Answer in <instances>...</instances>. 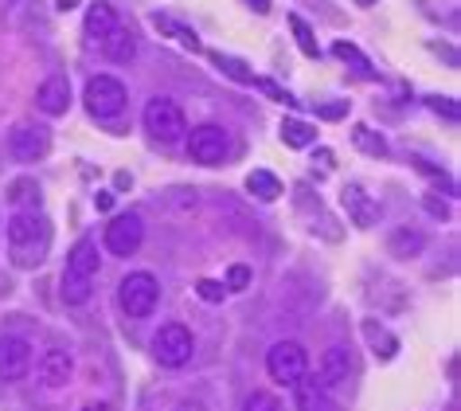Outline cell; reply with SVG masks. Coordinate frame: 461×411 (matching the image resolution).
I'll return each instance as SVG.
<instances>
[{"mask_svg": "<svg viewBox=\"0 0 461 411\" xmlns=\"http://www.w3.org/2000/svg\"><path fill=\"white\" fill-rule=\"evenodd\" d=\"M5 239H8V255H13L16 267H40L43 255L51 247V224L43 212H16L5 227Z\"/></svg>", "mask_w": 461, "mask_h": 411, "instance_id": "6da1fadb", "label": "cell"}, {"mask_svg": "<svg viewBox=\"0 0 461 411\" xmlns=\"http://www.w3.org/2000/svg\"><path fill=\"white\" fill-rule=\"evenodd\" d=\"M145 130L160 145H176L188 133V118H184V110L176 102L160 95V98H149V106H145Z\"/></svg>", "mask_w": 461, "mask_h": 411, "instance_id": "7a4b0ae2", "label": "cell"}, {"mask_svg": "<svg viewBox=\"0 0 461 411\" xmlns=\"http://www.w3.org/2000/svg\"><path fill=\"white\" fill-rule=\"evenodd\" d=\"M267 372H270V380L282 384V388L302 384L305 372H309L305 349L297 345V341H278V345H270V352H267Z\"/></svg>", "mask_w": 461, "mask_h": 411, "instance_id": "3957f363", "label": "cell"}, {"mask_svg": "<svg viewBox=\"0 0 461 411\" xmlns=\"http://www.w3.org/2000/svg\"><path fill=\"white\" fill-rule=\"evenodd\" d=\"M118 302H122V310L130 314V317H149V314L157 310V302H160V287H157V279H153L149 270L125 274L122 287H118Z\"/></svg>", "mask_w": 461, "mask_h": 411, "instance_id": "277c9868", "label": "cell"}, {"mask_svg": "<svg viewBox=\"0 0 461 411\" xmlns=\"http://www.w3.org/2000/svg\"><path fill=\"white\" fill-rule=\"evenodd\" d=\"M83 102L86 110L95 114V118H113V114L125 110V102H130V90H125L122 78L113 75H95L83 90Z\"/></svg>", "mask_w": 461, "mask_h": 411, "instance_id": "5b68a950", "label": "cell"}, {"mask_svg": "<svg viewBox=\"0 0 461 411\" xmlns=\"http://www.w3.org/2000/svg\"><path fill=\"white\" fill-rule=\"evenodd\" d=\"M153 352H157V361L165 364V369H184V364L192 361V352H195L192 329L180 325V322L160 325L157 329V341H153Z\"/></svg>", "mask_w": 461, "mask_h": 411, "instance_id": "8992f818", "label": "cell"}, {"mask_svg": "<svg viewBox=\"0 0 461 411\" xmlns=\"http://www.w3.org/2000/svg\"><path fill=\"white\" fill-rule=\"evenodd\" d=\"M48 150H51V130L40 122H20V125H13V133H8V153L24 165L43 161Z\"/></svg>", "mask_w": 461, "mask_h": 411, "instance_id": "52a82bcc", "label": "cell"}, {"mask_svg": "<svg viewBox=\"0 0 461 411\" xmlns=\"http://www.w3.org/2000/svg\"><path fill=\"white\" fill-rule=\"evenodd\" d=\"M102 239H106V251H110V255H118V259L137 255V251H141V243H145V224H141V215H133V212L113 215Z\"/></svg>", "mask_w": 461, "mask_h": 411, "instance_id": "ba28073f", "label": "cell"}, {"mask_svg": "<svg viewBox=\"0 0 461 411\" xmlns=\"http://www.w3.org/2000/svg\"><path fill=\"white\" fill-rule=\"evenodd\" d=\"M188 137V153H192V161H200V165H219L227 157V133L219 130V125H195L192 133H184Z\"/></svg>", "mask_w": 461, "mask_h": 411, "instance_id": "9c48e42d", "label": "cell"}, {"mask_svg": "<svg viewBox=\"0 0 461 411\" xmlns=\"http://www.w3.org/2000/svg\"><path fill=\"white\" fill-rule=\"evenodd\" d=\"M32 345L24 337H0V380H24L32 372Z\"/></svg>", "mask_w": 461, "mask_h": 411, "instance_id": "30bf717a", "label": "cell"}, {"mask_svg": "<svg viewBox=\"0 0 461 411\" xmlns=\"http://www.w3.org/2000/svg\"><path fill=\"white\" fill-rule=\"evenodd\" d=\"M340 200H344V208H348V220H352L356 227H372V224H379V204L367 196L360 185H348V188L340 192Z\"/></svg>", "mask_w": 461, "mask_h": 411, "instance_id": "8fae6325", "label": "cell"}, {"mask_svg": "<svg viewBox=\"0 0 461 411\" xmlns=\"http://www.w3.org/2000/svg\"><path fill=\"white\" fill-rule=\"evenodd\" d=\"M36 106L43 114H67L71 110V87H67V78H59V75L43 78L40 90H36Z\"/></svg>", "mask_w": 461, "mask_h": 411, "instance_id": "7c38bea8", "label": "cell"}, {"mask_svg": "<svg viewBox=\"0 0 461 411\" xmlns=\"http://www.w3.org/2000/svg\"><path fill=\"white\" fill-rule=\"evenodd\" d=\"M71 372H75V361H71V352H63V349H51L48 357L40 361V384L43 388H67V380H71Z\"/></svg>", "mask_w": 461, "mask_h": 411, "instance_id": "4fadbf2b", "label": "cell"}, {"mask_svg": "<svg viewBox=\"0 0 461 411\" xmlns=\"http://www.w3.org/2000/svg\"><path fill=\"white\" fill-rule=\"evenodd\" d=\"M67 270L83 274V279H95V274L102 270V255H98L95 239H78V243L71 247V255H67Z\"/></svg>", "mask_w": 461, "mask_h": 411, "instance_id": "5bb4252c", "label": "cell"}, {"mask_svg": "<svg viewBox=\"0 0 461 411\" xmlns=\"http://www.w3.org/2000/svg\"><path fill=\"white\" fill-rule=\"evenodd\" d=\"M113 28H118V13H113V5H106V0H95V5L86 8V40L102 43Z\"/></svg>", "mask_w": 461, "mask_h": 411, "instance_id": "9a60e30c", "label": "cell"}, {"mask_svg": "<svg viewBox=\"0 0 461 411\" xmlns=\"http://www.w3.org/2000/svg\"><path fill=\"white\" fill-rule=\"evenodd\" d=\"M348 372H352V352L344 345H332L325 357H321V380H325L329 388L344 384V380H348Z\"/></svg>", "mask_w": 461, "mask_h": 411, "instance_id": "2e32d148", "label": "cell"}, {"mask_svg": "<svg viewBox=\"0 0 461 411\" xmlns=\"http://www.w3.org/2000/svg\"><path fill=\"white\" fill-rule=\"evenodd\" d=\"M102 55H106L110 63H130L133 55H137V36H133L130 28H122V24H118L106 40H102Z\"/></svg>", "mask_w": 461, "mask_h": 411, "instance_id": "e0dca14e", "label": "cell"}, {"mask_svg": "<svg viewBox=\"0 0 461 411\" xmlns=\"http://www.w3.org/2000/svg\"><path fill=\"white\" fill-rule=\"evenodd\" d=\"M422 247H426V235L414 232V227H395V232H391V239H387V251H391L395 259H414Z\"/></svg>", "mask_w": 461, "mask_h": 411, "instance_id": "ac0fdd59", "label": "cell"}, {"mask_svg": "<svg viewBox=\"0 0 461 411\" xmlns=\"http://www.w3.org/2000/svg\"><path fill=\"white\" fill-rule=\"evenodd\" d=\"M59 294H63L67 306H86L90 298H95V279H83V274H71V270H67Z\"/></svg>", "mask_w": 461, "mask_h": 411, "instance_id": "d6986e66", "label": "cell"}, {"mask_svg": "<svg viewBox=\"0 0 461 411\" xmlns=\"http://www.w3.org/2000/svg\"><path fill=\"white\" fill-rule=\"evenodd\" d=\"M247 188H250V196H258V200H278L282 196V180L270 173V169H255V173L247 177Z\"/></svg>", "mask_w": 461, "mask_h": 411, "instance_id": "ffe728a7", "label": "cell"}, {"mask_svg": "<svg viewBox=\"0 0 461 411\" xmlns=\"http://www.w3.org/2000/svg\"><path fill=\"white\" fill-rule=\"evenodd\" d=\"M282 142L290 145V150H309V145L317 142V130L305 125V122H297V118H285L282 122Z\"/></svg>", "mask_w": 461, "mask_h": 411, "instance_id": "44dd1931", "label": "cell"}, {"mask_svg": "<svg viewBox=\"0 0 461 411\" xmlns=\"http://www.w3.org/2000/svg\"><path fill=\"white\" fill-rule=\"evenodd\" d=\"M297 411H332L329 407V396L321 392L317 384H297Z\"/></svg>", "mask_w": 461, "mask_h": 411, "instance_id": "7402d4cb", "label": "cell"}, {"mask_svg": "<svg viewBox=\"0 0 461 411\" xmlns=\"http://www.w3.org/2000/svg\"><path fill=\"white\" fill-rule=\"evenodd\" d=\"M8 204H13V208H36L40 204V185L36 180H16V185L8 188Z\"/></svg>", "mask_w": 461, "mask_h": 411, "instance_id": "603a6c76", "label": "cell"}, {"mask_svg": "<svg viewBox=\"0 0 461 411\" xmlns=\"http://www.w3.org/2000/svg\"><path fill=\"white\" fill-rule=\"evenodd\" d=\"M212 59H215L219 71L230 75V78H235V83H243V87L255 83V71H250V67H247L243 59H230V55H212Z\"/></svg>", "mask_w": 461, "mask_h": 411, "instance_id": "cb8c5ba5", "label": "cell"}, {"mask_svg": "<svg viewBox=\"0 0 461 411\" xmlns=\"http://www.w3.org/2000/svg\"><path fill=\"white\" fill-rule=\"evenodd\" d=\"M332 55H337V59H344V63H352V67H360L364 75H372V67H367V59L360 55V48H352V43L337 40V43H332Z\"/></svg>", "mask_w": 461, "mask_h": 411, "instance_id": "d4e9b609", "label": "cell"}, {"mask_svg": "<svg viewBox=\"0 0 461 411\" xmlns=\"http://www.w3.org/2000/svg\"><path fill=\"white\" fill-rule=\"evenodd\" d=\"M367 341H372V349L379 352V357H395V349H399L384 329H375V322H367Z\"/></svg>", "mask_w": 461, "mask_h": 411, "instance_id": "484cf974", "label": "cell"}, {"mask_svg": "<svg viewBox=\"0 0 461 411\" xmlns=\"http://www.w3.org/2000/svg\"><path fill=\"white\" fill-rule=\"evenodd\" d=\"M290 28H294V36H297V43H302V51H305V55H321V51H317L313 32H309V24H305L302 16H290Z\"/></svg>", "mask_w": 461, "mask_h": 411, "instance_id": "4316f807", "label": "cell"}, {"mask_svg": "<svg viewBox=\"0 0 461 411\" xmlns=\"http://www.w3.org/2000/svg\"><path fill=\"white\" fill-rule=\"evenodd\" d=\"M239 411H282V399L270 392H255V396H247V404Z\"/></svg>", "mask_w": 461, "mask_h": 411, "instance_id": "83f0119b", "label": "cell"}, {"mask_svg": "<svg viewBox=\"0 0 461 411\" xmlns=\"http://www.w3.org/2000/svg\"><path fill=\"white\" fill-rule=\"evenodd\" d=\"M195 294H200V298H203V302H212V306H219V302H223V282L200 279V282H195Z\"/></svg>", "mask_w": 461, "mask_h": 411, "instance_id": "f1b7e54d", "label": "cell"}, {"mask_svg": "<svg viewBox=\"0 0 461 411\" xmlns=\"http://www.w3.org/2000/svg\"><path fill=\"white\" fill-rule=\"evenodd\" d=\"M227 287L230 290H247L250 287V267L247 262H235V267L227 270Z\"/></svg>", "mask_w": 461, "mask_h": 411, "instance_id": "f546056e", "label": "cell"}, {"mask_svg": "<svg viewBox=\"0 0 461 411\" xmlns=\"http://www.w3.org/2000/svg\"><path fill=\"white\" fill-rule=\"evenodd\" d=\"M356 142H360V145H364V150H367V153H379V157H384V153H387L384 137H375V133H367V130H356Z\"/></svg>", "mask_w": 461, "mask_h": 411, "instance_id": "4dcf8cb0", "label": "cell"}, {"mask_svg": "<svg viewBox=\"0 0 461 411\" xmlns=\"http://www.w3.org/2000/svg\"><path fill=\"white\" fill-rule=\"evenodd\" d=\"M426 106H430V110H438V114H446L449 122H457V102H449V98H438V95H430V98H426Z\"/></svg>", "mask_w": 461, "mask_h": 411, "instance_id": "1f68e13d", "label": "cell"}, {"mask_svg": "<svg viewBox=\"0 0 461 411\" xmlns=\"http://www.w3.org/2000/svg\"><path fill=\"white\" fill-rule=\"evenodd\" d=\"M250 87L267 90V95H270V98H278V102H285V106H294V98H290V95H285V90H278V87H274V83H270V78H255V83H250Z\"/></svg>", "mask_w": 461, "mask_h": 411, "instance_id": "d6a6232c", "label": "cell"}, {"mask_svg": "<svg viewBox=\"0 0 461 411\" xmlns=\"http://www.w3.org/2000/svg\"><path fill=\"white\" fill-rule=\"evenodd\" d=\"M426 212H430L434 220H449V208H446V204L438 200V196H426Z\"/></svg>", "mask_w": 461, "mask_h": 411, "instance_id": "836d02e7", "label": "cell"}, {"mask_svg": "<svg viewBox=\"0 0 461 411\" xmlns=\"http://www.w3.org/2000/svg\"><path fill=\"white\" fill-rule=\"evenodd\" d=\"M321 114H325V118H329V122H340V118H344V114H348V106H344V102H332V106H325V110H321Z\"/></svg>", "mask_w": 461, "mask_h": 411, "instance_id": "e575fe53", "label": "cell"}, {"mask_svg": "<svg viewBox=\"0 0 461 411\" xmlns=\"http://www.w3.org/2000/svg\"><path fill=\"white\" fill-rule=\"evenodd\" d=\"M118 188H133V177L130 173H118Z\"/></svg>", "mask_w": 461, "mask_h": 411, "instance_id": "d590c367", "label": "cell"}, {"mask_svg": "<svg viewBox=\"0 0 461 411\" xmlns=\"http://www.w3.org/2000/svg\"><path fill=\"white\" fill-rule=\"evenodd\" d=\"M250 5H255L258 13H267V8H270V0H250Z\"/></svg>", "mask_w": 461, "mask_h": 411, "instance_id": "8d00e7d4", "label": "cell"}, {"mask_svg": "<svg viewBox=\"0 0 461 411\" xmlns=\"http://www.w3.org/2000/svg\"><path fill=\"white\" fill-rule=\"evenodd\" d=\"M83 411H110V407H106V404H86Z\"/></svg>", "mask_w": 461, "mask_h": 411, "instance_id": "74e56055", "label": "cell"}, {"mask_svg": "<svg viewBox=\"0 0 461 411\" xmlns=\"http://www.w3.org/2000/svg\"><path fill=\"white\" fill-rule=\"evenodd\" d=\"M356 5H364V8H372V5H375V0H356Z\"/></svg>", "mask_w": 461, "mask_h": 411, "instance_id": "f35d334b", "label": "cell"}, {"mask_svg": "<svg viewBox=\"0 0 461 411\" xmlns=\"http://www.w3.org/2000/svg\"><path fill=\"white\" fill-rule=\"evenodd\" d=\"M59 5H63V8H71V5H75V0H59Z\"/></svg>", "mask_w": 461, "mask_h": 411, "instance_id": "ab89813d", "label": "cell"}]
</instances>
